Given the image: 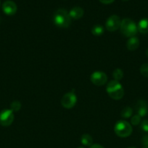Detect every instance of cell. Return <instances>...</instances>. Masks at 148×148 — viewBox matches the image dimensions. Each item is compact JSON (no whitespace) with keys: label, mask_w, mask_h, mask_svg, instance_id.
<instances>
[{"label":"cell","mask_w":148,"mask_h":148,"mask_svg":"<svg viewBox=\"0 0 148 148\" xmlns=\"http://www.w3.org/2000/svg\"><path fill=\"white\" fill-rule=\"evenodd\" d=\"M89 148H104V147H102V146L100 145L99 144H94L91 146H90Z\"/></svg>","instance_id":"cell-24"},{"label":"cell","mask_w":148,"mask_h":148,"mask_svg":"<svg viewBox=\"0 0 148 148\" xmlns=\"http://www.w3.org/2000/svg\"><path fill=\"white\" fill-rule=\"evenodd\" d=\"M123 1H127V0H123Z\"/></svg>","instance_id":"cell-29"},{"label":"cell","mask_w":148,"mask_h":148,"mask_svg":"<svg viewBox=\"0 0 148 148\" xmlns=\"http://www.w3.org/2000/svg\"><path fill=\"white\" fill-rule=\"evenodd\" d=\"M2 10L7 15H13L17 12V5L12 1H6L2 4Z\"/></svg>","instance_id":"cell-9"},{"label":"cell","mask_w":148,"mask_h":148,"mask_svg":"<svg viewBox=\"0 0 148 148\" xmlns=\"http://www.w3.org/2000/svg\"><path fill=\"white\" fill-rule=\"evenodd\" d=\"M141 118L142 117L140 116H139L138 114H136V115L133 116L131 119V123L133 124V126H137L138 124H140L141 122Z\"/></svg>","instance_id":"cell-20"},{"label":"cell","mask_w":148,"mask_h":148,"mask_svg":"<svg viewBox=\"0 0 148 148\" xmlns=\"http://www.w3.org/2000/svg\"><path fill=\"white\" fill-rule=\"evenodd\" d=\"M81 142L82 143V145H84V146H90L92 145L93 143V140L92 137L88 134H84L81 136Z\"/></svg>","instance_id":"cell-14"},{"label":"cell","mask_w":148,"mask_h":148,"mask_svg":"<svg viewBox=\"0 0 148 148\" xmlns=\"http://www.w3.org/2000/svg\"><path fill=\"white\" fill-rule=\"evenodd\" d=\"M139 40L138 38L133 37L129 38V40H127L126 43V47L131 51H133L136 50L139 48Z\"/></svg>","instance_id":"cell-11"},{"label":"cell","mask_w":148,"mask_h":148,"mask_svg":"<svg viewBox=\"0 0 148 148\" xmlns=\"http://www.w3.org/2000/svg\"><path fill=\"white\" fill-rule=\"evenodd\" d=\"M136 111L137 112V114L140 116L141 117L146 116L148 114V105L146 101L143 100H140L138 101L136 104Z\"/></svg>","instance_id":"cell-10"},{"label":"cell","mask_w":148,"mask_h":148,"mask_svg":"<svg viewBox=\"0 0 148 148\" xmlns=\"http://www.w3.org/2000/svg\"><path fill=\"white\" fill-rule=\"evenodd\" d=\"M132 114H133V110L131 107L126 106L125 108H123V110L120 112V116H121L123 118L128 119L129 117H131L132 116Z\"/></svg>","instance_id":"cell-16"},{"label":"cell","mask_w":148,"mask_h":148,"mask_svg":"<svg viewBox=\"0 0 148 148\" xmlns=\"http://www.w3.org/2000/svg\"><path fill=\"white\" fill-rule=\"evenodd\" d=\"M107 94L114 100H120L124 95V90L122 85L117 80H111L107 84L106 88Z\"/></svg>","instance_id":"cell-2"},{"label":"cell","mask_w":148,"mask_h":148,"mask_svg":"<svg viewBox=\"0 0 148 148\" xmlns=\"http://www.w3.org/2000/svg\"><path fill=\"white\" fill-rule=\"evenodd\" d=\"M15 119L14 114L12 110L4 109L0 112V124L3 127L11 125Z\"/></svg>","instance_id":"cell-6"},{"label":"cell","mask_w":148,"mask_h":148,"mask_svg":"<svg viewBox=\"0 0 148 148\" xmlns=\"http://www.w3.org/2000/svg\"><path fill=\"white\" fill-rule=\"evenodd\" d=\"M84 14V11L81 7H75L71 10L69 12V14L71 16V19L74 20H78L81 18Z\"/></svg>","instance_id":"cell-12"},{"label":"cell","mask_w":148,"mask_h":148,"mask_svg":"<svg viewBox=\"0 0 148 148\" xmlns=\"http://www.w3.org/2000/svg\"><path fill=\"white\" fill-rule=\"evenodd\" d=\"M55 25L60 28H67L71 24V17L69 13L64 9H59L55 12L53 17Z\"/></svg>","instance_id":"cell-1"},{"label":"cell","mask_w":148,"mask_h":148,"mask_svg":"<svg viewBox=\"0 0 148 148\" xmlns=\"http://www.w3.org/2000/svg\"><path fill=\"white\" fill-rule=\"evenodd\" d=\"M146 56L148 57V49L146 50Z\"/></svg>","instance_id":"cell-25"},{"label":"cell","mask_w":148,"mask_h":148,"mask_svg":"<svg viewBox=\"0 0 148 148\" xmlns=\"http://www.w3.org/2000/svg\"><path fill=\"white\" fill-rule=\"evenodd\" d=\"M138 31L142 34H146L148 33V19L143 18L139 20L137 25Z\"/></svg>","instance_id":"cell-13"},{"label":"cell","mask_w":148,"mask_h":148,"mask_svg":"<svg viewBox=\"0 0 148 148\" xmlns=\"http://www.w3.org/2000/svg\"><path fill=\"white\" fill-rule=\"evenodd\" d=\"M128 148H135V147H128Z\"/></svg>","instance_id":"cell-28"},{"label":"cell","mask_w":148,"mask_h":148,"mask_svg":"<svg viewBox=\"0 0 148 148\" xmlns=\"http://www.w3.org/2000/svg\"><path fill=\"white\" fill-rule=\"evenodd\" d=\"M140 127L144 132L148 133V119H145L142 121V123H141Z\"/></svg>","instance_id":"cell-21"},{"label":"cell","mask_w":148,"mask_h":148,"mask_svg":"<svg viewBox=\"0 0 148 148\" xmlns=\"http://www.w3.org/2000/svg\"><path fill=\"white\" fill-rule=\"evenodd\" d=\"M120 24H121V20H120V17L118 15L113 14L108 17L106 21L105 27L108 31L113 32L120 28Z\"/></svg>","instance_id":"cell-7"},{"label":"cell","mask_w":148,"mask_h":148,"mask_svg":"<svg viewBox=\"0 0 148 148\" xmlns=\"http://www.w3.org/2000/svg\"><path fill=\"white\" fill-rule=\"evenodd\" d=\"M0 5H1V1H0Z\"/></svg>","instance_id":"cell-30"},{"label":"cell","mask_w":148,"mask_h":148,"mask_svg":"<svg viewBox=\"0 0 148 148\" xmlns=\"http://www.w3.org/2000/svg\"><path fill=\"white\" fill-rule=\"evenodd\" d=\"M104 27L100 25H96L91 28V33L95 36H100L104 33Z\"/></svg>","instance_id":"cell-15"},{"label":"cell","mask_w":148,"mask_h":148,"mask_svg":"<svg viewBox=\"0 0 148 148\" xmlns=\"http://www.w3.org/2000/svg\"><path fill=\"white\" fill-rule=\"evenodd\" d=\"M142 143L144 146H148V134L143 136L142 139Z\"/></svg>","instance_id":"cell-22"},{"label":"cell","mask_w":148,"mask_h":148,"mask_svg":"<svg viewBox=\"0 0 148 148\" xmlns=\"http://www.w3.org/2000/svg\"><path fill=\"white\" fill-rule=\"evenodd\" d=\"M132 127L128 121L120 120L115 124L114 132L118 137H127L132 133Z\"/></svg>","instance_id":"cell-4"},{"label":"cell","mask_w":148,"mask_h":148,"mask_svg":"<svg viewBox=\"0 0 148 148\" xmlns=\"http://www.w3.org/2000/svg\"><path fill=\"white\" fill-rule=\"evenodd\" d=\"M78 148H84V147H78Z\"/></svg>","instance_id":"cell-27"},{"label":"cell","mask_w":148,"mask_h":148,"mask_svg":"<svg viewBox=\"0 0 148 148\" xmlns=\"http://www.w3.org/2000/svg\"><path fill=\"white\" fill-rule=\"evenodd\" d=\"M115 0H100V2H102V4H111Z\"/></svg>","instance_id":"cell-23"},{"label":"cell","mask_w":148,"mask_h":148,"mask_svg":"<svg viewBox=\"0 0 148 148\" xmlns=\"http://www.w3.org/2000/svg\"><path fill=\"white\" fill-rule=\"evenodd\" d=\"M77 102V97L75 92H69L62 96L61 99V104L64 108L67 109H71L75 106Z\"/></svg>","instance_id":"cell-5"},{"label":"cell","mask_w":148,"mask_h":148,"mask_svg":"<svg viewBox=\"0 0 148 148\" xmlns=\"http://www.w3.org/2000/svg\"><path fill=\"white\" fill-rule=\"evenodd\" d=\"M140 72L144 77H148V63H145L141 66Z\"/></svg>","instance_id":"cell-19"},{"label":"cell","mask_w":148,"mask_h":148,"mask_svg":"<svg viewBox=\"0 0 148 148\" xmlns=\"http://www.w3.org/2000/svg\"><path fill=\"white\" fill-rule=\"evenodd\" d=\"M142 148H148V146H143Z\"/></svg>","instance_id":"cell-26"},{"label":"cell","mask_w":148,"mask_h":148,"mask_svg":"<svg viewBox=\"0 0 148 148\" xmlns=\"http://www.w3.org/2000/svg\"><path fill=\"white\" fill-rule=\"evenodd\" d=\"M21 103L18 101H15L13 102H12V103L10 104V108L12 111L14 112V111H20V109L21 108Z\"/></svg>","instance_id":"cell-18"},{"label":"cell","mask_w":148,"mask_h":148,"mask_svg":"<svg viewBox=\"0 0 148 148\" xmlns=\"http://www.w3.org/2000/svg\"><path fill=\"white\" fill-rule=\"evenodd\" d=\"M120 29L122 34L129 38L135 36L138 32L137 25L134 21L130 18H125L121 20Z\"/></svg>","instance_id":"cell-3"},{"label":"cell","mask_w":148,"mask_h":148,"mask_svg":"<svg viewBox=\"0 0 148 148\" xmlns=\"http://www.w3.org/2000/svg\"><path fill=\"white\" fill-rule=\"evenodd\" d=\"M113 77H114L115 80H117V81L120 80L123 77V71H122L120 69H118H118H115L114 71H113Z\"/></svg>","instance_id":"cell-17"},{"label":"cell","mask_w":148,"mask_h":148,"mask_svg":"<svg viewBox=\"0 0 148 148\" xmlns=\"http://www.w3.org/2000/svg\"><path fill=\"white\" fill-rule=\"evenodd\" d=\"M90 79L94 85L97 86H102L107 82V76L104 72L98 71V72H94L91 74Z\"/></svg>","instance_id":"cell-8"}]
</instances>
